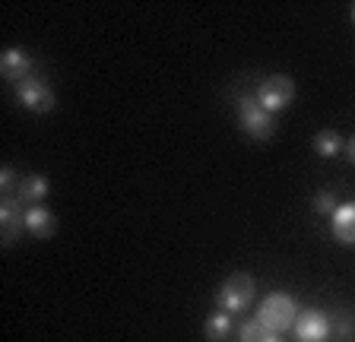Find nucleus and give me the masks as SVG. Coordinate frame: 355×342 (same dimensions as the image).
Here are the masks:
<instances>
[{
  "label": "nucleus",
  "instance_id": "obj_1",
  "mask_svg": "<svg viewBox=\"0 0 355 342\" xmlns=\"http://www.w3.org/2000/svg\"><path fill=\"white\" fill-rule=\"evenodd\" d=\"M257 320L263 323L270 333H286V330L295 327L298 320V305L295 298L286 295V291H273V295H266L257 307Z\"/></svg>",
  "mask_w": 355,
  "mask_h": 342
},
{
  "label": "nucleus",
  "instance_id": "obj_2",
  "mask_svg": "<svg viewBox=\"0 0 355 342\" xmlns=\"http://www.w3.org/2000/svg\"><path fill=\"white\" fill-rule=\"evenodd\" d=\"M254 291H257V285H254V279L248 273H232L225 282L219 285V291H216V305H219V311L225 314H244L248 307L254 305Z\"/></svg>",
  "mask_w": 355,
  "mask_h": 342
},
{
  "label": "nucleus",
  "instance_id": "obj_3",
  "mask_svg": "<svg viewBox=\"0 0 355 342\" xmlns=\"http://www.w3.org/2000/svg\"><path fill=\"white\" fill-rule=\"evenodd\" d=\"M238 124L251 140L266 143L276 134V118L257 102V96H241L238 98Z\"/></svg>",
  "mask_w": 355,
  "mask_h": 342
},
{
  "label": "nucleus",
  "instance_id": "obj_4",
  "mask_svg": "<svg viewBox=\"0 0 355 342\" xmlns=\"http://www.w3.org/2000/svg\"><path fill=\"white\" fill-rule=\"evenodd\" d=\"M292 98H295V82H292V76L273 73L257 86V102L263 105L270 114L286 111L288 105H292Z\"/></svg>",
  "mask_w": 355,
  "mask_h": 342
},
{
  "label": "nucleus",
  "instance_id": "obj_5",
  "mask_svg": "<svg viewBox=\"0 0 355 342\" xmlns=\"http://www.w3.org/2000/svg\"><path fill=\"white\" fill-rule=\"evenodd\" d=\"M16 102L35 114H48L54 105H58V96H54V89L48 86V80L29 76V80H22L19 86H16Z\"/></svg>",
  "mask_w": 355,
  "mask_h": 342
},
{
  "label": "nucleus",
  "instance_id": "obj_6",
  "mask_svg": "<svg viewBox=\"0 0 355 342\" xmlns=\"http://www.w3.org/2000/svg\"><path fill=\"white\" fill-rule=\"evenodd\" d=\"M26 203L19 197H3L0 200V235H3V247H13L16 238L26 231Z\"/></svg>",
  "mask_w": 355,
  "mask_h": 342
},
{
  "label": "nucleus",
  "instance_id": "obj_7",
  "mask_svg": "<svg viewBox=\"0 0 355 342\" xmlns=\"http://www.w3.org/2000/svg\"><path fill=\"white\" fill-rule=\"evenodd\" d=\"M292 330H295L298 342H327L330 339V333H333V323H330V317H327L324 311L311 307V311L298 314V320H295V327Z\"/></svg>",
  "mask_w": 355,
  "mask_h": 342
},
{
  "label": "nucleus",
  "instance_id": "obj_8",
  "mask_svg": "<svg viewBox=\"0 0 355 342\" xmlns=\"http://www.w3.org/2000/svg\"><path fill=\"white\" fill-rule=\"evenodd\" d=\"M0 76L7 82H16V86H19L22 80L32 76V57L22 51V48H7V51L0 54Z\"/></svg>",
  "mask_w": 355,
  "mask_h": 342
},
{
  "label": "nucleus",
  "instance_id": "obj_9",
  "mask_svg": "<svg viewBox=\"0 0 355 342\" xmlns=\"http://www.w3.org/2000/svg\"><path fill=\"white\" fill-rule=\"evenodd\" d=\"M26 231L38 241H48L58 235V216L48 206H29L26 209Z\"/></svg>",
  "mask_w": 355,
  "mask_h": 342
},
{
  "label": "nucleus",
  "instance_id": "obj_10",
  "mask_svg": "<svg viewBox=\"0 0 355 342\" xmlns=\"http://www.w3.org/2000/svg\"><path fill=\"white\" fill-rule=\"evenodd\" d=\"M330 231L340 244H346V247L355 244V200L336 206V213L330 216Z\"/></svg>",
  "mask_w": 355,
  "mask_h": 342
},
{
  "label": "nucleus",
  "instance_id": "obj_11",
  "mask_svg": "<svg viewBox=\"0 0 355 342\" xmlns=\"http://www.w3.org/2000/svg\"><path fill=\"white\" fill-rule=\"evenodd\" d=\"M48 194H51V184H48L44 174H26L16 197L22 203H29V206H42V200H48Z\"/></svg>",
  "mask_w": 355,
  "mask_h": 342
},
{
  "label": "nucleus",
  "instance_id": "obj_12",
  "mask_svg": "<svg viewBox=\"0 0 355 342\" xmlns=\"http://www.w3.org/2000/svg\"><path fill=\"white\" fill-rule=\"evenodd\" d=\"M203 333H207L209 342H225L232 336V314H225V311L209 314L207 323H203Z\"/></svg>",
  "mask_w": 355,
  "mask_h": 342
},
{
  "label": "nucleus",
  "instance_id": "obj_13",
  "mask_svg": "<svg viewBox=\"0 0 355 342\" xmlns=\"http://www.w3.org/2000/svg\"><path fill=\"white\" fill-rule=\"evenodd\" d=\"M311 146H314V152H318L320 159H333V156H340L343 149H346L336 130H320V134H314Z\"/></svg>",
  "mask_w": 355,
  "mask_h": 342
},
{
  "label": "nucleus",
  "instance_id": "obj_14",
  "mask_svg": "<svg viewBox=\"0 0 355 342\" xmlns=\"http://www.w3.org/2000/svg\"><path fill=\"white\" fill-rule=\"evenodd\" d=\"M238 339L241 342H266L270 339V330H266L260 320H248V323H241V330H238Z\"/></svg>",
  "mask_w": 355,
  "mask_h": 342
},
{
  "label": "nucleus",
  "instance_id": "obj_15",
  "mask_svg": "<svg viewBox=\"0 0 355 342\" xmlns=\"http://www.w3.org/2000/svg\"><path fill=\"white\" fill-rule=\"evenodd\" d=\"M19 184H22V178H16V171L10 165H3L0 168V190H3V197H16L19 194Z\"/></svg>",
  "mask_w": 355,
  "mask_h": 342
},
{
  "label": "nucleus",
  "instance_id": "obj_16",
  "mask_svg": "<svg viewBox=\"0 0 355 342\" xmlns=\"http://www.w3.org/2000/svg\"><path fill=\"white\" fill-rule=\"evenodd\" d=\"M333 330L340 336L343 342H355V317L352 314H340V317L333 320Z\"/></svg>",
  "mask_w": 355,
  "mask_h": 342
},
{
  "label": "nucleus",
  "instance_id": "obj_17",
  "mask_svg": "<svg viewBox=\"0 0 355 342\" xmlns=\"http://www.w3.org/2000/svg\"><path fill=\"white\" fill-rule=\"evenodd\" d=\"M336 206H340V203H336V197H333L330 190H320V194L314 197V213H320V216H333Z\"/></svg>",
  "mask_w": 355,
  "mask_h": 342
},
{
  "label": "nucleus",
  "instance_id": "obj_18",
  "mask_svg": "<svg viewBox=\"0 0 355 342\" xmlns=\"http://www.w3.org/2000/svg\"><path fill=\"white\" fill-rule=\"evenodd\" d=\"M346 159H349V162L355 165V136H352V140L346 143Z\"/></svg>",
  "mask_w": 355,
  "mask_h": 342
},
{
  "label": "nucleus",
  "instance_id": "obj_19",
  "mask_svg": "<svg viewBox=\"0 0 355 342\" xmlns=\"http://www.w3.org/2000/svg\"><path fill=\"white\" fill-rule=\"evenodd\" d=\"M266 342H282V333H270V339Z\"/></svg>",
  "mask_w": 355,
  "mask_h": 342
},
{
  "label": "nucleus",
  "instance_id": "obj_20",
  "mask_svg": "<svg viewBox=\"0 0 355 342\" xmlns=\"http://www.w3.org/2000/svg\"><path fill=\"white\" fill-rule=\"evenodd\" d=\"M352 23H355V7H352Z\"/></svg>",
  "mask_w": 355,
  "mask_h": 342
}]
</instances>
